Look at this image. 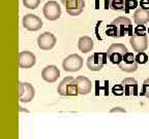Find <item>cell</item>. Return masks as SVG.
<instances>
[{"label":"cell","mask_w":149,"mask_h":139,"mask_svg":"<svg viewBox=\"0 0 149 139\" xmlns=\"http://www.w3.org/2000/svg\"><path fill=\"white\" fill-rule=\"evenodd\" d=\"M108 36L111 37H123L124 35H130L133 36V25L132 21L128 18L124 17H118L115 20L112 21L110 25L107 26V31H106Z\"/></svg>","instance_id":"obj_1"},{"label":"cell","mask_w":149,"mask_h":139,"mask_svg":"<svg viewBox=\"0 0 149 139\" xmlns=\"http://www.w3.org/2000/svg\"><path fill=\"white\" fill-rule=\"evenodd\" d=\"M57 92L59 95L61 96H77L79 95V90H78L77 83L76 79L72 77L68 76L62 79L60 83H59L58 88H57Z\"/></svg>","instance_id":"obj_2"},{"label":"cell","mask_w":149,"mask_h":139,"mask_svg":"<svg viewBox=\"0 0 149 139\" xmlns=\"http://www.w3.org/2000/svg\"><path fill=\"white\" fill-rule=\"evenodd\" d=\"M108 61L107 53H94L87 59V67L91 71H100Z\"/></svg>","instance_id":"obj_3"},{"label":"cell","mask_w":149,"mask_h":139,"mask_svg":"<svg viewBox=\"0 0 149 139\" xmlns=\"http://www.w3.org/2000/svg\"><path fill=\"white\" fill-rule=\"evenodd\" d=\"M126 53H127V49L122 43H113L107 51L109 60L111 61V63L116 65H119Z\"/></svg>","instance_id":"obj_4"},{"label":"cell","mask_w":149,"mask_h":139,"mask_svg":"<svg viewBox=\"0 0 149 139\" xmlns=\"http://www.w3.org/2000/svg\"><path fill=\"white\" fill-rule=\"evenodd\" d=\"M62 67L68 72H77L83 67V59L77 54H72L63 60Z\"/></svg>","instance_id":"obj_5"},{"label":"cell","mask_w":149,"mask_h":139,"mask_svg":"<svg viewBox=\"0 0 149 139\" xmlns=\"http://www.w3.org/2000/svg\"><path fill=\"white\" fill-rule=\"evenodd\" d=\"M44 16L49 21H56L61 17V7L56 1H48L42 9Z\"/></svg>","instance_id":"obj_6"},{"label":"cell","mask_w":149,"mask_h":139,"mask_svg":"<svg viewBox=\"0 0 149 139\" xmlns=\"http://www.w3.org/2000/svg\"><path fill=\"white\" fill-rule=\"evenodd\" d=\"M61 2L65 6L66 12L74 17L81 14L85 7L84 0H61Z\"/></svg>","instance_id":"obj_7"},{"label":"cell","mask_w":149,"mask_h":139,"mask_svg":"<svg viewBox=\"0 0 149 139\" xmlns=\"http://www.w3.org/2000/svg\"><path fill=\"white\" fill-rule=\"evenodd\" d=\"M118 67L120 68L122 71L127 72V73H132L135 72L138 69V62L136 60V57L133 55V53H127L123 56V59L119 63Z\"/></svg>","instance_id":"obj_8"},{"label":"cell","mask_w":149,"mask_h":139,"mask_svg":"<svg viewBox=\"0 0 149 139\" xmlns=\"http://www.w3.org/2000/svg\"><path fill=\"white\" fill-rule=\"evenodd\" d=\"M57 39L55 35L51 32H45L40 34L37 38V44L38 47L42 51H50L55 46Z\"/></svg>","instance_id":"obj_9"},{"label":"cell","mask_w":149,"mask_h":139,"mask_svg":"<svg viewBox=\"0 0 149 139\" xmlns=\"http://www.w3.org/2000/svg\"><path fill=\"white\" fill-rule=\"evenodd\" d=\"M34 88L28 83H20L19 85V99L23 103H28L34 98Z\"/></svg>","instance_id":"obj_10"},{"label":"cell","mask_w":149,"mask_h":139,"mask_svg":"<svg viewBox=\"0 0 149 139\" xmlns=\"http://www.w3.org/2000/svg\"><path fill=\"white\" fill-rule=\"evenodd\" d=\"M23 27L28 31H38L42 27V21L35 14H28L23 18Z\"/></svg>","instance_id":"obj_11"},{"label":"cell","mask_w":149,"mask_h":139,"mask_svg":"<svg viewBox=\"0 0 149 139\" xmlns=\"http://www.w3.org/2000/svg\"><path fill=\"white\" fill-rule=\"evenodd\" d=\"M130 43L133 47L134 51L137 53L140 52H144L148 47V38L146 35H136L134 34L133 36H130Z\"/></svg>","instance_id":"obj_12"},{"label":"cell","mask_w":149,"mask_h":139,"mask_svg":"<svg viewBox=\"0 0 149 139\" xmlns=\"http://www.w3.org/2000/svg\"><path fill=\"white\" fill-rule=\"evenodd\" d=\"M59 76H60V71L55 65H49V66L45 67L42 71V79L47 83H55L59 78Z\"/></svg>","instance_id":"obj_13"},{"label":"cell","mask_w":149,"mask_h":139,"mask_svg":"<svg viewBox=\"0 0 149 139\" xmlns=\"http://www.w3.org/2000/svg\"><path fill=\"white\" fill-rule=\"evenodd\" d=\"M35 62H36L35 55L31 52L24 51L19 54V64L21 68H24V69L31 68L35 65Z\"/></svg>","instance_id":"obj_14"},{"label":"cell","mask_w":149,"mask_h":139,"mask_svg":"<svg viewBox=\"0 0 149 139\" xmlns=\"http://www.w3.org/2000/svg\"><path fill=\"white\" fill-rule=\"evenodd\" d=\"M121 85L124 88L125 96H138V81L133 77H126L121 81Z\"/></svg>","instance_id":"obj_15"},{"label":"cell","mask_w":149,"mask_h":139,"mask_svg":"<svg viewBox=\"0 0 149 139\" xmlns=\"http://www.w3.org/2000/svg\"><path fill=\"white\" fill-rule=\"evenodd\" d=\"M78 90H79V95H87L92 90V83L90 79L85 76H78L76 78Z\"/></svg>","instance_id":"obj_16"},{"label":"cell","mask_w":149,"mask_h":139,"mask_svg":"<svg viewBox=\"0 0 149 139\" xmlns=\"http://www.w3.org/2000/svg\"><path fill=\"white\" fill-rule=\"evenodd\" d=\"M134 22H135L137 25L140 24H146L149 22V9H145L140 7L139 9H137L133 16Z\"/></svg>","instance_id":"obj_17"},{"label":"cell","mask_w":149,"mask_h":139,"mask_svg":"<svg viewBox=\"0 0 149 139\" xmlns=\"http://www.w3.org/2000/svg\"><path fill=\"white\" fill-rule=\"evenodd\" d=\"M93 46H94V42H93L92 38L89 36H82L78 42V47L83 54L89 53L90 51H92Z\"/></svg>","instance_id":"obj_18"},{"label":"cell","mask_w":149,"mask_h":139,"mask_svg":"<svg viewBox=\"0 0 149 139\" xmlns=\"http://www.w3.org/2000/svg\"><path fill=\"white\" fill-rule=\"evenodd\" d=\"M110 7L114 10H124L125 0H110Z\"/></svg>","instance_id":"obj_19"},{"label":"cell","mask_w":149,"mask_h":139,"mask_svg":"<svg viewBox=\"0 0 149 139\" xmlns=\"http://www.w3.org/2000/svg\"><path fill=\"white\" fill-rule=\"evenodd\" d=\"M40 0H23V4L28 9H35L38 7Z\"/></svg>","instance_id":"obj_20"},{"label":"cell","mask_w":149,"mask_h":139,"mask_svg":"<svg viewBox=\"0 0 149 139\" xmlns=\"http://www.w3.org/2000/svg\"><path fill=\"white\" fill-rule=\"evenodd\" d=\"M138 1L137 0H125V7H124V12L126 14L130 12V9H136L138 7Z\"/></svg>","instance_id":"obj_21"},{"label":"cell","mask_w":149,"mask_h":139,"mask_svg":"<svg viewBox=\"0 0 149 139\" xmlns=\"http://www.w3.org/2000/svg\"><path fill=\"white\" fill-rule=\"evenodd\" d=\"M136 60H137L138 64H146L149 60V57L144 52H140V53H138V55L136 56Z\"/></svg>","instance_id":"obj_22"},{"label":"cell","mask_w":149,"mask_h":139,"mask_svg":"<svg viewBox=\"0 0 149 139\" xmlns=\"http://www.w3.org/2000/svg\"><path fill=\"white\" fill-rule=\"evenodd\" d=\"M141 96L148 98L149 99V78L145 79L142 85V91H141Z\"/></svg>","instance_id":"obj_23"},{"label":"cell","mask_w":149,"mask_h":139,"mask_svg":"<svg viewBox=\"0 0 149 139\" xmlns=\"http://www.w3.org/2000/svg\"><path fill=\"white\" fill-rule=\"evenodd\" d=\"M112 93L115 96H122L124 94V88L122 85H115L112 89Z\"/></svg>","instance_id":"obj_24"},{"label":"cell","mask_w":149,"mask_h":139,"mask_svg":"<svg viewBox=\"0 0 149 139\" xmlns=\"http://www.w3.org/2000/svg\"><path fill=\"white\" fill-rule=\"evenodd\" d=\"M134 34L136 35H146V27L143 26V24H140L134 30Z\"/></svg>","instance_id":"obj_25"},{"label":"cell","mask_w":149,"mask_h":139,"mask_svg":"<svg viewBox=\"0 0 149 139\" xmlns=\"http://www.w3.org/2000/svg\"><path fill=\"white\" fill-rule=\"evenodd\" d=\"M140 7H142V8L145 9H149V0H141Z\"/></svg>","instance_id":"obj_26"},{"label":"cell","mask_w":149,"mask_h":139,"mask_svg":"<svg viewBox=\"0 0 149 139\" xmlns=\"http://www.w3.org/2000/svg\"><path fill=\"white\" fill-rule=\"evenodd\" d=\"M118 111H120V112H125V110L122 109V108H120V107H116V108L112 109L111 112H118Z\"/></svg>","instance_id":"obj_27"},{"label":"cell","mask_w":149,"mask_h":139,"mask_svg":"<svg viewBox=\"0 0 149 139\" xmlns=\"http://www.w3.org/2000/svg\"><path fill=\"white\" fill-rule=\"evenodd\" d=\"M148 32H149V29H148Z\"/></svg>","instance_id":"obj_28"}]
</instances>
